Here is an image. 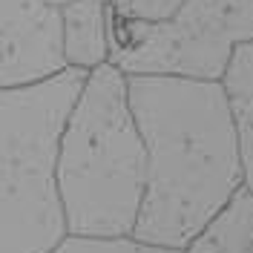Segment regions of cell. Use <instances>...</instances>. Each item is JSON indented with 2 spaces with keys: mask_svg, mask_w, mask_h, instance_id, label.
<instances>
[{
  "mask_svg": "<svg viewBox=\"0 0 253 253\" xmlns=\"http://www.w3.org/2000/svg\"><path fill=\"white\" fill-rule=\"evenodd\" d=\"M75 0H0V86L63 75V15Z\"/></svg>",
  "mask_w": 253,
  "mask_h": 253,
  "instance_id": "cell-5",
  "label": "cell"
},
{
  "mask_svg": "<svg viewBox=\"0 0 253 253\" xmlns=\"http://www.w3.org/2000/svg\"><path fill=\"white\" fill-rule=\"evenodd\" d=\"M187 253H253V190L248 184L213 213L187 245Z\"/></svg>",
  "mask_w": 253,
  "mask_h": 253,
  "instance_id": "cell-7",
  "label": "cell"
},
{
  "mask_svg": "<svg viewBox=\"0 0 253 253\" xmlns=\"http://www.w3.org/2000/svg\"><path fill=\"white\" fill-rule=\"evenodd\" d=\"M55 253H187V251H175V248H156L138 242L132 236L121 239H84V236H66L63 245Z\"/></svg>",
  "mask_w": 253,
  "mask_h": 253,
  "instance_id": "cell-9",
  "label": "cell"
},
{
  "mask_svg": "<svg viewBox=\"0 0 253 253\" xmlns=\"http://www.w3.org/2000/svg\"><path fill=\"white\" fill-rule=\"evenodd\" d=\"M89 72L0 86V253H55L69 236L55 158L63 121Z\"/></svg>",
  "mask_w": 253,
  "mask_h": 253,
  "instance_id": "cell-3",
  "label": "cell"
},
{
  "mask_svg": "<svg viewBox=\"0 0 253 253\" xmlns=\"http://www.w3.org/2000/svg\"><path fill=\"white\" fill-rule=\"evenodd\" d=\"M55 178L69 236H132L147 153L129 104V78L115 63L92 69L84 81L58 138Z\"/></svg>",
  "mask_w": 253,
  "mask_h": 253,
  "instance_id": "cell-2",
  "label": "cell"
},
{
  "mask_svg": "<svg viewBox=\"0 0 253 253\" xmlns=\"http://www.w3.org/2000/svg\"><path fill=\"white\" fill-rule=\"evenodd\" d=\"M144 138L147 181L132 239L187 251L242 184L236 124L221 81L126 75Z\"/></svg>",
  "mask_w": 253,
  "mask_h": 253,
  "instance_id": "cell-1",
  "label": "cell"
},
{
  "mask_svg": "<svg viewBox=\"0 0 253 253\" xmlns=\"http://www.w3.org/2000/svg\"><path fill=\"white\" fill-rule=\"evenodd\" d=\"M221 86L227 92L230 115L236 124L245 184L253 190V41L233 52V58L221 75Z\"/></svg>",
  "mask_w": 253,
  "mask_h": 253,
  "instance_id": "cell-8",
  "label": "cell"
},
{
  "mask_svg": "<svg viewBox=\"0 0 253 253\" xmlns=\"http://www.w3.org/2000/svg\"><path fill=\"white\" fill-rule=\"evenodd\" d=\"M63 52L69 69L92 72L110 63L107 0H75L63 15Z\"/></svg>",
  "mask_w": 253,
  "mask_h": 253,
  "instance_id": "cell-6",
  "label": "cell"
},
{
  "mask_svg": "<svg viewBox=\"0 0 253 253\" xmlns=\"http://www.w3.org/2000/svg\"><path fill=\"white\" fill-rule=\"evenodd\" d=\"M110 63L124 75L221 81L253 41V0H107Z\"/></svg>",
  "mask_w": 253,
  "mask_h": 253,
  "instance_id": "cell-4",
  "label": "cell"
}]
</instances>
